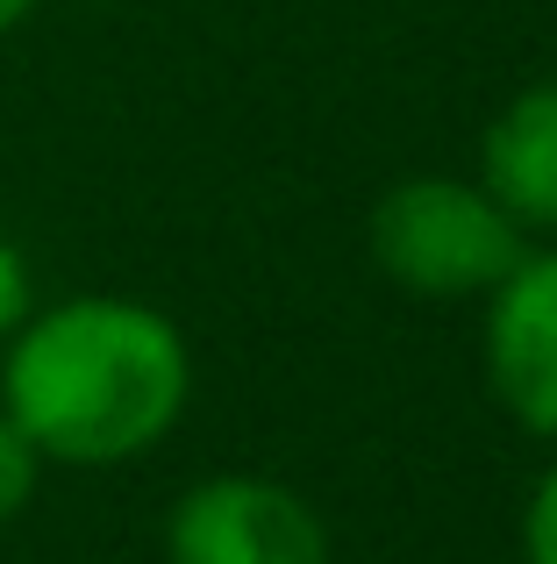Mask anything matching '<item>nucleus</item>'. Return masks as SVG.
<instances>
[{
	"label": "nucleus",
	"mask_w": 557,
	"mask_h": 564,
	"mask_svg": "<svg viewBox=\"0 0 557 564\" xmlns=\"http://www.w3.org/2000/svg\"><path fill=\"white\" fill-rule=\"evenodd\" d=\"M364 236H372V264L415 301H487L529 250V236L501 215L487 186L444 172L386 186Z\"/></svg>",
	"instance_id": "2"
},
{
	"label": "nucleus",
	"mask_w": 557,
	"mask_h": 564,
	"mask_svg": "<svg viewBox=\"0 0 557 564\" xmlns=\"http://www.w3.org/2000/svg\"><path fill=\"white\" fill-rule=\"evenodd\" d=\"M36 315V293H29V258L0 236V350H8V336L22 329V322Z\"/></svg>",
	"instance_id": "8"
},
{
	"label": "nucleus",
	"mask_w": 557,
	"mask_h": 564,
	"mask_svg": "<svg viewBox=\"0 0 557 564\" xmlns=\"http://www.w3.org/2000/svg\"><path fill=\"white\" fill-rule=\"evenodd\" d=\"M522 564H557V457L544 465V479L529 486V508H522Z\"/></svg>",
	"instance_id": "7"
},
{
	"label": "nucleus",
	"mask_w": 557,
	"mask_h": 564,
	"mask_svg": "<svg viewBox=\"0 0 557 564\" xmlns=\"http://www.w3.org/2000/svg\"><path fill=\"white\" fill-rule=\"evenodd\" d=\"M479 186L522 236H557V79L522 86L479 137Z\"/></svg>",
	"instance_id": "5"
},
{
	"label": "nucleus",
	"mask_w": 557,
	"mask_h": 564,
	"mask_svg": "<svg viewBox=\"0 0 557 564\" xmlns=\"http://www.w3.org/2000/svg\"><path fill=\"white\" fill-rule=\"evenodd\" d=\"M36 479H43V451L14 429V414L0 408V522H14V514L36 500Z\"/></svg>",
	"instance_id": "6"
},
{
	"label": "nucleus",
	"mask_w": 557,
	"mask_h": 564,
	"mask_svg": "<svg viewBox=\"0 0 557 564\" xmlns=\"http://www.w3.org/2000/svg\"><path fill=\"white\" fill-rule=\"evenodd\" d=\"M29 8H36V0H0V36H8V29H14V22H22V14H29Z\"/></svg>",
	"instance_id": "9"
},
{
	"label": "nucleus",
	"mask_w": 557,
	"mask_h": 564,
	"mask_svg": "<svg viewBox=\"0 0 557 564\" xmlns=\"http://www.w3.org/2000/svg\"><path fill=\"white\" fill-rule=\"evenodd\" d=\"M186 400L194 350L179 322L122 293L36 307L0 358V408L43 465H129L179 429Z\"/></svg>",
	"instance_id": "1"
},
{
	"label": "nucleus",
	"mask_w": 557,
	"mask_h": 564,
	"mask_svg": "<svg viewBox=\"0 0 557 564\" xmlns=\"http://www.w3.org/2000/svg\"><path fill=\"white\" fill-rule=\"evenodd\" d=\"M479 358L507 422L557 443V243L522 250V264L487 293Z\"/></svg>",
	"instance_id": "4"
},
{
	"label": "nucleus",
	"mask_w": 557,
	"mask_h": 564,
	"mask_svg": "<svg viewBox=\"0 0 557 564\" xmlns=\"http://www.w3.org/2000/svg\"><path fill=\"white\" fill-rule=\"evenodd\" d=\"M165 564H329V529L286 479L215 471L172 508Z\"/></svg>",
	"instance_id": "3"
}]
</instances>
